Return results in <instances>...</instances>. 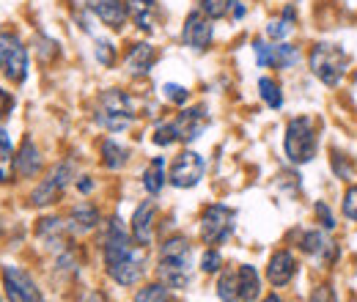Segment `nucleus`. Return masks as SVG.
<instances>
[{"mask_svg":"<svg viewBox=\"0 0 357 302\" xmlns=\"http://www.w3.org/2000/svg\"><path fill=\"white\" fill-rule=\"evenodd\" d=\"M190 269H192V245L184 236L165 239L160 250V278L171 289H184L190 283Z\"/></svg>","mask_w":357,"mask_h":302,"instance_id":"nucleus-1","label":"nucleus"},{"mask_svg":"<svg viewBox=\"0 0 357 302\" xmlns=\"http://www.w3.org/2000/svg\"><path fill=\"white\" fill-rule=\"evenodd\" d=\"M135 121V107L132 99L119 91V88H110L99 96V105H96V124L105 127L107 132H124L130 130Z\"/></svg>","mask_w":357,"mask_h":302,"instance_id":"nucleus-2","label":"nucleus"},{"mask_svg":"<svg viewBox=\"0 0 357 302\" xmlns=\"http://www.w3.org/2000/svg\"><path fill=\"white\" fill-rule=\"evenodd\" d=\"M311 72L316 80H321L324 86H338L347 66H349V55L333 42H319L308 55Z\"/></svg>","mask_w":357,"mask_h":302,"instance_id":"nucleus-3","label":"nucleus"},{"mask_svg":"<svg viewBox=\"0 0 357 302\" xmlns=\"http://www.w3.org/2000/svg\"><path fill=\"white\" fill-rule=\"evenodd\" d=\"M261 294V280L259 272L248 264L223 272L218 280V297L223 302H256Z\"/></svg>","mask_w":357,"mask_h":302,"instance_id":"nucleus-4","label":"nucleus"},{"mask_svg":"<svg viewBox=\"0 0 357 302\" xmlns=\"http://www.w3.org/2000/svg\"><path fill=\"white\" fill-rule=\"evenodd\" d=\"M286 157L294 165H305L316 157V127L308 116L291 119L286 127V140H283Z\"/></svg>","mask_w":357,"mask_h":302,"instance_id":"nucleus-5","label":"nucleus"},{"mask_svg":"<svg viewBox=\"0 0 357 302\" xmlns=\"http://www.w3.org/2000/svg\"><path fill=\"white\" fill-rule=\"evenodd\" d=\"M0 69L11 83H22L28 75V50L14 33H0Z\"/></svg>","mask_w":357,"mask_h":302,"instance_id":"nucleus-6","label":"nucleus"},{"mask_svg":"<svg viewBox=\"0 0 357 302\" xmlns=\"http://www.w3.org/2000/svg\"><path fill=\"white\" fill-rule=\"evenodd\" d=\"M234 220H236L234 209H228L223 204L209 206L204 212V217H201V239L206 245H220V242H225L234 234Z\"/></svg>","mask_w":357,"mask_h":302,"instance_id":"nucleus-7","label":"nucleus"},{"mask_svg":"<svg viewBox=\"0 0 357 302\" xmlns=\"http://www.w3.org/2000/svg\"><path fill=\"white\" fill-rule=\"evenodd\" d=\"M3 289L8 302H45L36 280L20 266H3Z\"/></svg>","mask_w":357,"mask_h":302,"instance_id":"nucleus-8","label":"nucleus"},{"mask_svg":"<svg viewBox=\"0 0 357 302\" xmlns=\"http://www.w3.org/2000/svg\"><path fill=\"white\" fill-rule=\"evenodd\" d=\"M204 171H206V163L198 151H181L171 165V184L178 190H190L204 179Z\"/></svg>","mask_w":357,"mask_h":302,"instance_id":"nucleus-9","label":"nucleus"},{"mask_svg":"<svg viewBox=\"0 0 357 302\" xmlns=\"http://www.w3.org/2000/svg\"><path fill=\"white\" fill-rule=\"evenodd\" d=\"M72 181V165L69 163H63V165H58L55 171L47 176L45 181L33 190V195H31V204L33 206H47V204H55L58 198H61V192L66 190V184Z\"/></svg>","mask_w":357,"mask_h":302,"instance_id":"nucleus-10","label":"nucleus"},{"mask_svg":"<svg viewBox=\"0 0 357 302\" xmlns=\"http://www.w3.org/2000/svg\"><path fill=\"white\" fill-rule=\"evenodd\" d=\"M181 42L198 52H204L212 44V20L204 11H190L184 20V31H181Z\"/></svg>","mask_w":357,"mask_h":302,"instance_id":"nucleus-11","label":"nucleus"},{"mask_svg":"<svg viewBox=\"0 0 357 302\" xmlns=\"http://www.w3.org/2000/svg\"><path fill=\"white\" fill-rule=\"evenodd\" d=\"M107 275L119 286H135V283H140V278L146 275V248L140 245L132 256H127V259H121L119 264L107 266Z\"/></svg>","mask_w":357,"mask_h":302,"instance_id":"nucleus-12","label":"nucleus"},{"mask_svg":"<svg viewBox=\"0 0 357 302\" xmlns=\"http://www.w3.org/2000/svg\"><path fill=\"white\" fill-rule=\"evenodd\" d=\"M171 124H174V132H176V140L190 143V140L201 137V132L206 130L209 116H206V110H204V107H190V110L178 113L176 121H171Z\"/></svg>","mask_w":357,"mask_h":302,"instance_id":"nucleus-13","label":"nucleus"},{"mask_svg":"<svg viewBox=\"0 0 357 302\" xmlns=\"http://www.w3.org/2000/svg\"><path fill=\"white\" fill-rule=\"evenodd\" d=\"M86 6L107 28H113V31H121L124 22H127V17H130L124 0H86Z\"/></svg>","mask_w":357,"mask_h":302,"instance_id":"nucleus-14","label":"nucleus"},{"mask_svg":"<svg viewBox=\"0 0 357 302\" xmlns=\"http://www.w3.org/2000/svg\"><path fill=\"white\" fill-rule=\"evenodd\" d=\"M154 217H157V204L154 201H146L135 209L132 215V239L137 245H151V236H154Z\"/></svg>","mask_w":357,"mask_h":302,"instance_id":"nucleus-15","label":"nucleus"},{"mask_svg":"<svg viewBox=\"0 0 357 302\" xmlns=\"http://www.w3.org/2000/svg\"><path fill=\"white\" fill-rule=\"evenodd\" d=\"M294 275H297V261H294V256H291L289 250H278V253L269 259L267 278L275 289H280V286L291 283V280H294Z\"/></svg>","mask_w":357,"mask_h":302,"instance_id":"nucleus-16","label":"nucleus"},{"mask_svg":"<svg viewBox=\"0 0 357 302\" xmlns=\"http://www.w3.org/2000/svg\"><path fill=\"white\" fill-rule=\"evenodd\" d=\"M300 248H303L308 256H313V259H319V261H330L335 256V245H333V239H330L324 231H308V234H303Z\"/></svg>","mask_w":357,"mask_h":302,"instance_id":"nucleus-17","label":"nucleus"},{"mask_svg":"<svg viewBox=\"0 0 357 302\" xmlns=\"http://www.w3.org/2000/svg\"><path fill=\"white\" fill-rule=\"evenodd\" d=\"M154 63H157V50L146 42L135 44L132 50H130V55H127V69L135 77L137 75H149Z\"/></svg>","mask_w":357,"mask_h":302,"instance_id":"nucleus-18","label":"nucleus"},{"mask_svg":"<svg viewBox=\"0 0 357 302\" xmlns=\"http://www.w3.org/2000/svg\"><path fill=\"white\" fill-rule=\"evenodd\" d=\"M14 168H17V173L22 179H31V176H36V173L42 171V157H39V149L33 146L31 137H25L20 154L14 157Z\"/></svg>","mask_w":357,"mask_h":302,"instance_id":"nucleus-19","label":"nucleus"},{"mask_svg":"<svg viewBox=\"0 0 357 302\" xmlns=\"http://www.w3.org/2000/svg\"><path fill=\"white\" fill-rule=\"evenodd\" d=\"M127 14L140 31H151L157 20V0H127Z\"/></svg>","mask_w":357,"mask_h":302,"instance_id":"nucleus-20","label":"nucleus"},{"mask_svg":"<svg viewBox=\"0 0 357 302\" xmlns=\"http://www.w3.org/2000/svg\"><path fill=\"white\" fill-rule=\"evenodd\" d=\"M143 187H146V192H151V195H157V192L165 187V160H162V157H154V160L146 165V171H143Z\"/></svg>","mask_w":357,"mask_h":302,"instance_id":"nucleus-21","label":"nucleus"},{"mask_svg":"<svg viewBox=\"0 0 357 302\" xmlns=\"http://www.w3.org/2000/svg\"><path fill=\"white\" fill-rule=\"evenodd\" d=\"M99 222V212H96V206H91V204H80V206H75L72 209V231H77V234H86L91 231L93 225Z\"/></svg>","mask_w":357,"mask_h":302,"instance_id":"nucleus-22","label":"nucleus"},{"mask_svg":"<svg viewBox=\"0 0 357 302\" xmlns=\"http://www.w3.org/2000/svg\"><path fill=\"white\" fill-rule=\"evenodd\" d=\"M297 61H300V50H297V47H291V44H286V42H278L272 47V55H269V63H272V66H278V69H291Z\"/></svg>","mask_w":357,"mask_h":302,"instance_id":"nucleus-23","label":"nucleus"},{"mask_svg":"<svg viewBox=\"0 0 357 302\" xmlns=\"http://www.w3.org/2000/svg\"><path fill=\"white\" fill-rule=\"evenodd\" d=\"M127 157H130V151H127L124 146H119L116 140H105V143H102V163H105L110 171L124 168V165H127Z\"/></svg>","mask_w":357,"mask_h":302,"instance_id":"nucleus-24","label":"nucleus"},{"mask_svg":"<svg viewBox=\"0 0 357 302\" xmlns=\"http://www.w3.org/2000/svg\"><path fill=\"white\" fill-rule=\"evenodd\" d=\"M11 176H14V149H11L8 132L0 127V184L11 181Z\"/></svg>","mask_w":357,"mask_h":302,"instance_id":"nucleus-25","label":"nucleus"},{"mask_svg":"<svg viewBox=\"0 0 357 302\" xmlns=\"http://www.w3.org/2000/svg\"><path fill=\"white\" fill-rule=\"evenodd\" d=\"M294 28V8H286L280 20H272L267 25V36L272 42H283Z\"/></svg>","mask_w":357,"mask_h":302,"instance_id":"nucleus-26","label":"nucleus"},{"mask_svg":"<svg viewBox=\"0 0 357 302\" xmlns=\"http://www.w3.org/2000/svg\"><path fill=\"white\" fill-rule=\"evenodd\" d=\"M39 236H42V242H47V248H61L63 245V225H61V220H42V225H39Z\"/></svg>","mask_w":357,"mask_h":302,"instance_id":"nucleus-27","label":"nucleus"},{"mask_svg":"<svg viewBox=\"0 0 357 302\" xmlns=\"http://www.w3.org/2000/svg\"><path fill=\"white\" fill-rule=\"evenodd\" d=\"M259 91H261V99L267 102L272 110L283 107V93H280V86H278L272 77H261V80H259Z\"/></svg>","mask_w":357,"mask_h":302,"instance_id":"nucleus-28","label":"nucleus"},{"mask_svg":"<svg viewBox=\"0 0 357 302\" xmlns=\"http://www.w3.org/2000/svg\"><path fill=\"white\" fill-rule=\"evenodd\" d=\"M135 302H171V294L162 283H151L135 294Z\"/></svg>","mask_w":357,"mask_h":302,"instance_id":"nucleus-29","label":"nucleus"},{"mask_svg":"<svg viewBox=\"0 0 357 302\" xmlns=\"http://www.w3.org/2000/svg\"><path fill=\"white\" fill-rule=\"evenodd\" d=\"M231 8H234V0H201V11L209 20H223Z\"/></svg>","mask_w":357,"mask_h":302,"instance_id":"nucleus-30","label":"nucleus"},{"mask_svg":"<svg viewBox=\"0 0 357 302\" xmlns=\"http://www.w3.org/2000/svg\"><path fill=\"white\" fill-rule=\"evenodd\" d=\"M162 96H165L168 102H174V105H184V102L190 99V91L184 86H178V83H165V86H162Z\"/></svg>","mask_w":357,"mask_h":302,"instance_id":"nucleus-31","label":"nucleus"},{"mask_svg":"<svg viewBox=\"0 0 357 302\" xmlns=\"http://www.w3.org/2000/svg\"><path fill=\"white\" fill-rule=\"evenodd\" d=\"M154 143H157V146H171V143H176L174 124H160V127L154 130Z\"/></svg>","mask_w":357,"mask_h":302,"instance_id":"nucleus-32","label":"nucleus"},{"mask_svg":"<svg viewBox=\"0 0 357 302\" xmlns=\"http://www.w3.org/2000/svg\"><path fill=\"white\" fill-rule=\"evenodd\" d=\"M344 217H349L352 222H357V184L347 190L344 195Z\"/></svg>","mask_w":357,"mask_h":302,"instance_id":"nucleus-33","label":"nucleus"},{"mask_svg":"<svg viewBox=\"0 0 357 302\" xmlns=\"http://www.w3.org/2000/svg\"><path fill=\"white\" fill-rule=\"evenodd\" d=\"M220 266H223V259H220L218 250H206V253H204V259H201V269H204V272L212 275V272H218Z\"/></svg>","mask_w":357,"mask_h":302,"instance_id":"nucleus-34","label":"nucleus"},{"mask_svg":"<svg viewBox=\"0 0 357 302\" xmlns=\"http://www.w3.org/2000/svg\"><path fill=\"white\" fill-rule=\"evenodd\" d=\"M333 168H335V173H338L341 179H352V165H349V160L341 163V154H338V151H333Z\"/></svg>","mask_w":357,"mask_h":302,"instance_id":"nucleus-35","label":"nucleus"},{"mask_svg":"<svg viewBox=\"0 0 357 302\" xmlns=\"http://www.w3.org/2000/svg\"><path fill=\"white\" fill-rule=\"evenodd\" d=\"M96 58H99V63L113 66V47H110L107 42H99L96 44Z\"/></svg>","mask_w":357,"mask_h":302,"instance_id":"nucleus-36","label":"nucleus"},{"mask_svg":"<svg viewBox=\"0 0 357 302\" xmlns=\"http://www.w3.org/2000/svg\"><path fill=\"white\" fill-rule=\"evenodd\" d=\"M253 50H256V61H259V66H269L272 47H269L267 42H256V44H253Z\"/></svg>","mask_w":357,"mask_h":302,"instance_id":"nucleus-37","label":"nucleus"},{"mask_svg":"<svg viewBox=\"0 0 357 302\" xmlns=\"http://www.w3.org/2000/svg\"><path fill=\"white\" fill-rule=\"evenodd\" d=\"M316 217L321 220V225L330 231V228H335V220L330 215V209H327V204H316Z\"/></svg>","mask_w":357,"mask_h":302,"instance_id":"nucleus-38","label":"nucleus"},{"mask_svg":"<svg viewBox=\"0 0 357 302\" xmlns=\"http://www.w3.org/2000/svg\"><path fill=\"white\" fill-rule=\"evenodd\" d=\"M311 302H335V292H333L330 286H319V289L313 292Z\"/></svg>","mask_w":357,"mask_h":302,"instance_id":"nucleus-39","label":"nucleus"},{"mask_svg":"<svg viewBox=\"0 0 357 302\" xmlns=\"http://www.w3.org/2000/svg\"><path fill=\"white\" fill-rule=\"evenodd\" d=\"M11 107H14V96H11L8 91H3V88H0V121L8 116V110H11Z\"/></svg>","mask_w":357,"mask_h":302,"instance_id":"nucleus-40","label":"nucleus"},{"mask_svg":"<svg viewBox=\"0 0 357 302\" xmlns=\"http://www.w3.org/2000/svg\"><path fill=\"white\" fill-rule=\"evenodd\" d=\"M80 302H107V300H105V294H102V292H89V294H83V297H80Z\"/></svg>","mask_w":357,"mask_h":302,"instance_id":"nucleus-41","label":"nucleus"},{"mask_svg":"<svg viewBox=\"0 0 357 302\" xmlns=\"http://www.w3.org/2000/svg\"><path fill=\"white\" fill-rule=\"evenodd\" d=\"M77 187H80V192H91V190H93V181H91L89 176H86L83 181H77Z\"/></svg>","mask_w":357,"mask_h":302,"instance_id":"nucleus-42","label":"nucleus"},{"mask_svg":"<svg viewBox=\"0 0 357 302\" xmlns=\"http://www.w3.org/2000/svg\"><path fill=\"white\" fill-rule=\"evenodd\" d=\"M261 302H286V300H280L278 294H269V297H264V300H261Z\"/></svg>","mask_w":357,"mask_h":302,"instance_id":"nucleus-43","label":"nucleus"},{"mask_svg":"<svg viewBox=\"0 0 357 302\" xmlns=\"http://www.w3.org/2000/svg\"><path fill=\"white\" fill-rule=\"evenodd\" d=\"M0 302H3V300H0Z\"/></svg>","mask_w":357,"mask_h":302,"instance_id":"nucleus-44","label":"nucleus"},{"mask_svg":"<svg viewBox=\"0 0 357 302\" xmlns=\"http://www.w3.org/2000/svg\"><path fill=\"white\" fill-rule=\"evenodd\" d=\"M355 302H357V300H355Z\"/></svg>","mask_w":357,"mask_h":302,"instance_id":"nucleus-45","label":"nucleus"}]
</instances>
